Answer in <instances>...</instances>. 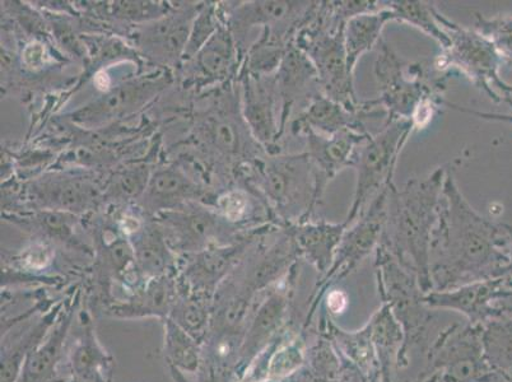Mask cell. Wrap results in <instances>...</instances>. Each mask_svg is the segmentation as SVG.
I'll return each mask as SVG.
<instances>
[{
	"label": "cell",
	"instance_id": "6da1fadb",
	"mask_svg": "<svg viewBox=\"0 0 512 382\" xmlns=\"http://www.w3.org/2000/svg\"><path fill=\"white\" fill-rule=\"evenodd\" d=\"M511 244L512 226L488 220L470 206L456 184L453 167H448L431 239L432 283L446 291L504 277Z\"/></svg>",
	"mask_w": 512,
	"mask_h": 382
},
{
	"label": "cell",
	"instance_id": "7a4b0ae2",
	"mask_svg": "<svg viewBox=\"0 0 512 382\" xmlns=\"http://www.w3.org/2000/svg\"><path fill=\"white\" fill-rule=\"evenodd\" d=\"M448 166L425 179H409L402 188L390 186L383 246L404 268L416 274L421 286H431L430 248Z\"/></svg>",
	"mask_w": 512,
	"mask_h": 382
},
{
	"label": "cell",
	"instance_id": "3957f363",
	"mask_svg": "<svg viewBox=\"0 0 512 382\" xmlns=\"http://www.w3.org/2000/svg\"><path fill=\"white\" fill-rule=\"evenodd\" d=\"M376 2L341 0L313 2L295 37L296 48L313 63L321 93L349 109H358L352 76L348 71L344 29L351 18L375 12Z\"/></svg>",
	"mask_w": 512,
	"mask_h": 382
},
{
	"label": "cell",
	"instance_id": "277c9868",
	"mask_svg": "<svg viewBox=\"0 0 512 382\" xmlns=\"http://www.w3.org/2000/svg\"><path fill=\"white\" fill-rule=\"evenodd\" d=\"M379 96L375 104L385 110L384 123L412 121L423 106L444 107L448 74L436 71L432 62L406 63L383 39L375 62Z\"/></svg>",
	"mask_w": 512,
	"mask_h": 382
},
{
	"label": "cell",
	"instance_id": "5b68a950",
	"mask_svg": "<svg viewBox=\"0 0 512 382\" xmlns=\"http://www.w3.org/2000/svg\"><path fill=\"white\" fill-rule=\"evenodd\" d=\"M435 16L450 39L448 48L432 60L436 71L451 78L462 76L496 104L512 106V85L502 79L500 53L487 37L477 30L467 29L442 15L436 7Z\"/></svg>",
	"mask_w": 512,
	"mask_h": 382
},
{
	"label": "cell",
	"instance_id": "8992f818",
	"mask_svg": "<svg viewBox=\"0 0 512 382\" xmlns=\"http://www.w3.org/2000/svg\"><path fill=\"white\" fill-rule=\"evenodd\" d=\"M256 185L283 227L313 220L316 202L313 167L307 153L256 162Z\"/></svg>",
	"mask_w": 512,
	"mask_h": 382
},
{
	"label": "cell",
	"instance_id": "52a82bcc",
	"mask_svg": "<svg viewBox=\"0 0 512 382\" xmlns=\"http://www.w3.org/2000/svg\"><path fill=\"white\" fill-rule=\"evenodd\" d=\"M416 132L409 120L384 123L381 132L372 135L357 148L355 165L357 179L355 194L349 208L346 225L349 227L385 188L394 183V174L403 148Z\"/></svg>",
	"mask_w": 512,
	"mask_h": 382
},
{
	"label": "cell",
	"instance_id": "ba28073f",
	"mask_svg": "<svg viewBox=\"0 0 512 382\" xmlns=\"http://www.w3.org/2000/svg\"><path fill=\"white\" fill-rule=\"evenodd\" d=\"M392 185L381 191L365 212L347 227L335 253L332 267L329 268L327 281L347 276L372 250L379 248L384 234L389 190Z\"/></svg>",
	"mask_w": 512,
	"mask_h": 382
},
{
	"label": "cell",
	"instance_id": "9c48e42d",
	"mask_svg": "<svg viewBox=\"0 0 512 382\" xmlns=\"http://www.w3.org/2000/svg\"><path fill=\"white\" fill-rule=\"evenodd\" d=\"M304 137L306 153L314 172L316 202L320 206L325 191L335 177L348 167L353 169L357 148L370 137V133L346 130L328 137L307 130Z\"/></svg>",
	"mask_w": 512,
	"mask_h": 382
},
{
	"label": "cell",
	"instance_id": "30bf717a",
	"mask_svg": "<svg viewBox=\"0 0 512 382\" xmlns=\"http://www.w3.org/2000/svg\"><path fill=\"white\" fill-rule=\"evenodd\" d=\"M367 118H386L385 110L377 106L374 100L363 101L358 109H349L321 93L292 120L291 132L296 137L304 135L307 130L328 137L346 130L367 132L363 124Z\"/></svg>",
	"mask_w": 512,
	"mask_h": 382
},
{
	"label": "cell",
	"instance_id": "8fae6325",
	"mask_svg": "<svg viewBox=\"0 0 512 382\" xmlns=\"http://www.w3.org/2000/svg\"><path fill=\"white\" fill-rule=\"evenodd\" d=\"M278 97L281 99V133L285 132L288 119L299 107V113L316 96L321 95L318 74L313 63L295 44L290 46L276 72Z\"/></svg>",
	"mask_w": 512,
	"mask_h": 382
},
{
	"label": "cell",
	"instance_id": "7c38bea8",
	"mask_svg": "<svg viewBox=\"0 0 512 382\" xmlns=\"http://www.w3.org/2000/svg\"><path fill=\"white\" fill-rule=\"evenodd\" d=\"M276 77L251 73L245 82V119L256 142L277 155L278 141L282 137L277 118Z\"/></svg>",
	"mask_w": 512,
	"mask_h": 382
},
{
	"label": "cell",
	"instance_id": "4fadbf2b",
	"mask_svg": "<svg viewBox=\"0 0 512 382\" xmlns=\"http://www.w3.org/2000/svg\"><path fill=\"white\" fill-rule=\"evenodd\" d=\"M161 225L166 240L183 251L209 249L222 232L220 218L197 207L167 211L161 216Z\"/></svg>",
	"mask_w": 512,
	"mask_h": 382
},
{
	"label": "cell",
	"instance_id": "5bb4252c",
	"mask_svg": "<svg viewBox=\"0 0 512 382\" xmlns=\"http://www.w3.org/2000/svg\"><path fill=\"white\" fill-rule=\"evenodd\" d=\"M162 86L164 85L161 81H153V79H138V81L125 83L78 111L76 120L85 125H99L133 113L156 96Z\"/></svg>",
	"mask_w": 512,
	"mask_h": 382
},
{
	"label": "cell",
	"instance_id": "9a60e30c",
	"mask_svg": "<svg viewBox=\"0 0 512 382\" xmlns=\"http://www.w3.org/2000/svg\"><path fill=\"white\" fill-rule=\"evenodd\" d=\"M74 311H62L55 326L27 356L17 382H62L58 376Z\"/></svg>",
	"mask_w": 512,
	"mask_h": 382
},
{
	"label": "cell",
	"instance_id": "2e32d148",
	"mask_svg": "<svg viewBox=\"0 0 512 382\" xmlns=\"http://www.w3.org/2000/svg\"><path fill=\"white\" fill-rule=\"evenodd\" d=\"M81 335L68 354V382H111L114 360L101 347L90 316L83 314Z\"/></svg>",
	"mask_w": 512,
	"mask_h": 382
},
{
	"label": "cell",
	"instance_id": "e0dca14e",
	"mask_svg": "<svg viewBox=\"0 0 512 382\" xmlns=\"http://www.w3.org/2000/svg\"><path fill=\"white\" fill-rule=\"evenodd\" d=\"M286 227L295 242L297 253L304 255L316 269L324 273L332 267L335 253L348 226L344 222L310 220Z\"/></svg>",
	"mask_w": 512,
	"mask_h": 382
},
{
	"label": "cell",
	"instance_id": "ac0fdd59",
	"mask_svg": "<svg viewBox=\"0 0 512 382\" xmlns=\"http://www.w3.org/2000/svg\"><path fill=\"white\" fill-rule=\"evenodd\" d=\"M192 20L185 13L161 18L139 35V45L150 57L175 62L188 48Z\"/></svg>",
	"mask_w": 512,
	"mask_h": 382
},
{
	"label": "cell",
	"instance_id": "d6986e66",
	"mask_svg": "<svg viewBox=\"0 0 512 382\" xmlns=\"http://www.w3.org/2000/svg\"><path fill=\"white\" fill-rule=\"evenodd\" d=\"M176 286L169 277L153 278L134 293L125 304L114 305L110 314L121 319L170 318L172 310L179 300Z\"/></svg>",
	"mask_w": 512,
	"mask_h": 382
},
{
	"label": "cell",
	"instance_id": "ffe728a7",
	"mask_svg": "<svg viewBox=\"0 0 512 382\" xmlns=\"http://www.w3.org/2000/svg\"><path fill=\"white\" fill-rule=\"evenodd\" d=\"M394 22L392 11L385 2L379 12L365 13L351 18L344 29V48H346L348 71L355 77L356 65L363 55L369 53L383 40L386 23Z\"/></svg>",
	"mask_w": 512,
	"mask_h": 382
},
{
	"label": "cell",
	"instance_id": "44dd1931",
	"mask_svg": "<svg viewBox=\"0 0 512 382\" xmlns=\"http://www.w3.org/2000/svg\"><path fill=\"white\" fill-rule=\"evenodd\" d=\"M37 200L58 211L83 212L97 199V190L81 177H54L36 185Z\"/></svg>",
	"mask_w": 512,
	"mask_h": 382
},
{
	"label": "cell",
	"instance_id": "7402d4cb",
	"mask_svg": "<svg viewBox=\"0 0 512 382\" xmlns=\"http://www.w3.org/2000/svg\"><path fill=\"white\" fill-rule=\"evenodd\" d=\"M242 250L244 245L200 251L198 258H195L185 272L194 295L208 298L209 293L213 292L218 282L222 281L228 270H231L232 265L239 259Z\"/></svg>",
	"mask_w": 512,
	"mask_h": 382
},
{
	"label": "cell",
	"instance_id": "603a6c76",
	"mask_svg": "<svg viewBox=\"0 0 512 382\" xmlns=\"http://www.w3.org/2000/svg\"><path fill=\"white\" fill-rule=\"evenodd\" d=\"M198 186L176 169H164L151 176L143 194L144 207L151 211H174L181 204L198 198Z\"/></svg>",
	"mask_w": 512,
	"mask_h": 382
},
{
	"label": "cell",
	"instance_id": "cb8c5ba5",
	"mask_svg": "<svg viewBox=\"0 0 512 382\" xmlns=\"http://www.w3.org/2000/svg\"><path fill=\"white\" fill-rule=\"evenodd\" d=\"M132 246L136 256V268L144 277H167L172 265V255L169 241L166 240L161 227L139 228L134 234Z\"/></svg>",
	"mask_w": 512,
	"mask_h": 382
},
{
	"label": "cell",
	"instance_id": "d4e9b609",
	"mask_svg": "<svg viewBox=\"0 0 512 382\" xmlns=\"http://www.w3.org/2000/svg\"><path fill=\"white\" fill-rule=\"evenodd\" d=\"M313 2H253L239 8L235 25L241 32L256 26L273 27L293 20H301Z\"/></svg>",
	"mask_w": 512,
	"mask_h": 382
},
{
	"label": "cell",
	"instance_id": "484cf974",
	"mask_svg": "<svg viewBox=\"0 0 512 382\" xmlns=\"http://www.w3.org/2000/svg\"><path fill=\"white\" fill-rule=\"evenodd\" d=\"M285 305L286 300L282 293H273L265 300L253 323H251L245 339L242 340L239 356H237L240 366L254 360L256 354L262 351V348L271 339L274 330L277 329L279 321H281Z\"/></svg>",
	"mask_w": 512,
	"mask_h": 382
},
{
	"label": "cell",
	"instance_id": "4316f807",
	"mask_svg": "<svg viewBox=\"0 0 512 382\" xmlns=\"http://www.w3.org/2000/svg\"><path fill=\"white\" fill-rule=\"evenodd\" d=\"M62 310L49 311L39 323L32 326L29 332L22 335L7 346L2 348V382H17L20 377L23 363L32 349L46 337L53 325L57 323Z\"/></svg>",
	"mask_w": 512,
	"mask_h": 382
},
{
	"label": "cell",
	"instance_id": "83f0119b",
	"mask_svg": "<svg viewBox=\"0 0 512 382\" xmlns=\"http://www.w3.org/2000/svg\"><path fill=\"white\" fill-rule=\"evenodd\" d=\"M165 321V354L169 367L185 375H197L203 368L202 343L186 333L172 319Z\"/></svg>",
	"mask_w": 512,
	"mask_h": 382
},
{
	"label": "cell",
	"instance_id": "f1b7e54d",
	"mask_svg": "<svg viewBox=\"0 0 512 382\" xmlns=\"http://www.w3.org/2000/svg\"><path fill=\"white\" fill-rule=\"evenodd\" d=\"M386 4L393 13L394 22L407 23L414 29L422 31L423 34L432 37L440 45L441 50L448 48L450 39L437 21L434 3L397 0V2H386Z\"/></svg>",
	"mask_w": 512,
	"mask_h": 382
},
{
	"label": "cell",
	"instance_id": "f546056e",
	"mask_svg": "<svg viewBox=\"0 0 512 382\" xmlns=\"http://www.w3.org/2000/svg\"><path fill=\"white\" fill-rule=\"evenodd\" d=\"M484 354L505 382H512V315L493 320L483 337Z\"/></svg>",
	"mask_w": 512,
	"mask_h": 382
},
{
	"label": "cell",
	"instance_id": "4dcf8cb0",
	"mask_svg": "<svg viewBox=\"0 0 512 382\" xmlns=\"http://www.w3.org/2000/svg\"><path fill=\"white\" fill-rule=\"evenodd\" d=\"M193 295L188 298H179L172 310L170 319L180 325L186 333L192 335L199 343L207 339L209 326H211V310L206 302V298Z\"/></svg>",
	"mask_w": 512,
	"mask_h": 382
},
{
	"label": "cell",
	"instance_id": "1f68e13d",
	"mask_svg": "<svg viewBox=\"0 0 512 382\" xmlns=\"http://www.w3.org/2000/svg\"><path fill=\"white\" fill-rule=\"evenodd\" d=\"M235 49L228 32L218 31L199 50L198 65L209 77H220L234 62Z\"/></svg>",
	"mask_w": 512,
	"mask_h": 382
},
{
	"label": "cell",
	"instance_id": "d6a6232c",
	"mask_svg": "<svg viewBox=\"0 0 512 382\" xmlns=\"http://www.w3.org/2000/svg\"><path fill=\"white\" fill-rule=\"evenodd\" d=\"M473 29L491 41L502 59L512 63V16L486 17L477 12Z\"/></svg>",
	"mask_w": 512,
	"mask_h": 382
},
{
	"label": "cell",
	"instance_id": "836d02e7",
	"mask_svg": "<svg viewBox=\"0 0 512 382\" xmlns=\"http://www.w3.org/2000/svg\"><path fill=\"white\" fill-rule=\"evenodd\" d=\"M151 176L148 167H132L121 171L114 177L110 185V194L114 198L130 200L139 198L150 184Z\"/></svg>",
	"mask_w": 512,
	"mask_h": 382
},
{
	"label": "cell",
	"instance_id": "e575fe53",
	"mask_svg": "<svg viewBox=\"0 0 512 382\" xmlns=\"http://www.w3.org/2000/svg\"><path fill=\"white\" fill-rule=\"evenodd\" d=\"M255 200L246 191H231L220 200L223 216L230 222L248 220V218L254 217L258 211Z\"/></svg>",
	"mask_w": 512,
	"mask_h": 382
},
{
	"label": "cell",
	"instance_id": "d590c367",
	"mask_svg": "<svg viewBox=\"0 0 512 382\" xmlns=\"http://www.w3.org/2000/svg\"><path fill=\"white\" fill-rule=\"evenodd\" d=\"M153 6L148 3L120 2L114 4L116 16L127 18V20H143L144 16L152 15Z\"/></svg>",
	"mask_w": 512,
	"mask_h": 382
},
{
	"label": "cell",
	"instance_id": "8d00e7d4",
	"mask_svg": "<svg viewBox=\"0 0 512 382\" xmlns=\"http://www.w3.org/2000/svg\"><path fill=\"white\" fill-rule=\"evenodd\" d=\"M44 55L43 45L34 43L27 46L25 53H23V58H25V62L29 67L37 68L44 63Z\"/></svg>",
	"mask_w": 512,
	"mask_h": 382
},
{
	"label": "cell",
	"instance_id": "74e56055",
	"mask_svg": "<svg viewBox=\"0 0 512 382\" xmlns=\"http://www.w3.org/2000/svg\"><path fill=\"white\" fill-rule=\"evenodd\" d=\"M456 111H460V113L469 114L478 116L483 120H491V121H505V123L512 124V115L506 114H496V113H481V111H476L472 109H468V107L458 106Z\"/></svg>",
	"mask_w": 512,
	"mask_h": 382
},
{
	"label": "cell",
	"instance_id": "f35d334b",
	"mask_svg": "<svg viewBox=\"0 0 512 382\" xmlns=\"http://www.w3.org/2000/svg\"><path fill=\"white\" fill-rule=\"evenodd\" d=\"M496 302L500 304V310L505 311V315H512V291L506 292Z\"/></svg>",
	"mask_w": 512,
	"mask_h": 382
},
{
	"label": "cell",
	"instance_id": "ab89813d",
	"mask_svg": "<svg viewBox=\"0 0 512 382\" xmlns=\"http://www.w3.org/2000/svg\"><path fill=\"white\" fill-rule=\"evenodd\" d=\"M504 278H512V244L510 249V263L509 267L506 268Z\"/></svg>",
	"mask_w": 512,
	"mask_h": 382
}]
</instances>
